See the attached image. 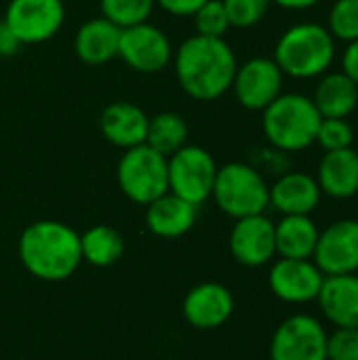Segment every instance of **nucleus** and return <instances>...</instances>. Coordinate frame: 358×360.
Listing matches in <instances>:
<instances>
[{
	"instance_id": "nucleus-21",
	"label": "nucleus",
	"mask_w": 358,
	"mask_h": 360,
	"mask_svg": "<svg viewBox=\"0 0 358 360\" xmlns=\"http://www.w3.org/2000/svg\"><path fill=\"white\" fill-rule=\"evenodd\" d=\"M120 27L110 19L93 17L84 21L74 36V53L87 65H103L118 57Z\"/></svg>"
},
{
	"instance_id": "nucleus-33",
	"label": "nucleus",
	"mask_w": 358,
	"mask_h": 360,
	"mask_svg": "<svg viewBox=\"0 0 358 360\" xmlns=\"http://www.w3.org/2000/svg\"><path fill=\"white\" fill-rule=\"evenodd\" d=\"M205 2L207 0H156V6L173 17H192Z\"/></svg>"
},
{
	"instance_id": "nucleus-16",
	"label": "nucleus",
	"mask_w": 358,
	"mask_h": 360,
	"mask_svg": "<svg viewBox=\"0 0 358 360\" xmlns=\"http://www.w3.org/2000/svg\"><path fill=\"white\" fill-rule=\"evenodd\" d=\"M150 116L133 101H112L99 114L101 135L122 152L146 143Z\"/></svg>"
},
{
	"instance_id": "nucleus-28",
	"label": "nucleus",
	"mask_w": 358,
	"mask_h": 360,
	"mask_svg": "<svg viewBox=\"0 0 358 360\" xmlns=\"http://www.w3.org/2000/svg\"><path fill=\"white\" fill-rule=\"evenodd\" d=\"M194 30L200 36L209 38H224L230 30V21L222 0H207L194 15Z\"/></svg>"
},
{
	"instance_id": "nucleus-6",
	"label": "nucleus",
	"mask_w": 358,
	"mask_h": 360,
	"mask_svg": "<svg viewBox=\"0 0 358 360\" xmlns=\"http://www.w3.org/2000/svg\"><path fill=\"white\" fill-rule=\"evenodd\" d=\"M116 181L120 192L135 205H150L169 192V165L167 156L148 143L122 152L116 165Z\"/></svg>"
},
{
	"instance_id": "nucleus-15",
	"label": "nucleus",
	"mask_w": 358,
	"mask_h": 360,
	"mask_svg": "<svg viewBox=\"0 0 358 360\" xmlns=\"http://www.w3.org/2000/svg\"><path fill=\"white\" fill-rule=\"evenodd\" d=\"M234 312V295L232 291L222 283H200L192 287L181 304L184 319L194 327L203 331L219 329L230 321Z\"/></svg>"
},
{
	"instance_id": "nucleus-32",
	"label": "nucleus",
	"mask_w": 358,
	"mask_h": 360,
	"mask_svg": "<svg viewBox=\"0 0 358 360\" xmlns=\"http://www.w3.org/2000/svg\"><path fill=\"white\" fill-rule=\"evenodd\" d=\"M262 175H264V171H268V173H279V175H283L285 171H287V160H285V152H281V150H276V148H266V150H257V154H255V158H253V162H251Z\"/></svg>"
},
{
	"instance_id": "nucleus-1",
	"label": "nucleus",
	"mask_w": 358,
	"mask_h": 360,
	"mask_svg": "<svg viewBox=\"0 0 358 360\" xmlns=\"http://www.w3.org/2000/svg\"><path fill=\"white\" fill-rule=\"evenodd\" d=\"M179 89L194 101H215L232 89L238 59L226 38L194 34L173 53Z\"/></svg>"
},
{
	"instance_id": "nucleus-5",
	"label": "nucleus",
	"mask_w": 358,
	"mask_h": 360,
	"mask_svg": "<svg viewBox=\"0 0 358 360\" xmlns=\"http://www.w3.org/2000/svg\"><path fill=\"white\" fill-rule=\"evenodd\" d=\"M211 198L232 219L260 215L270 207V186L251 162H226L217 169Z\"/></svg>"
},
{
	"instance_id": "nucleus-27",
	"label": "nucleus",
	"mask_w": 358,
	"mask_h": 360,
	"mask_svg": "<svg viewBox=\"0 0 358 360\" xmlns=\"http://www.w3.org/2000/svg\"><path fill=\"white\" fill-rule=\"evenodd\" d=\"M335 40L352 42L358 38V0H335L329 11L327 25Z\"/></svg>"
},
{
	"instance_id": "nucleus-26",
	"label": "nucleus",
	"mask_w": 358,
	"mask_h": 360,
	"mask_svg": "<svg viewBox=\"0 0 358 360\" xmlns=\"http://www.w3.org/2000/svg\"><path fill=\"white\" fill-rule=\"evenodd\" d=\"M99 6L101 15L122 30L150 21L156 0H99Z\"/></svg>"
},
{
	"instance_id": "nucleus-29",
	"label": "nucleus",
	"mask_w": 358,
	"mask_h": 360,
	"mask_svg": "<svg viewBox=\"0 0 358 360\" xmlns=\"http://www.w3.org/2000/svg\"><path fill=\"white\" fill-rule=\"evenodd\" d=\"M317 143L325 150H344L354 143V129L346 118H321L317 131Z\"/></svg>"
},
{
	"instance_id": "nucleus-10",
	"label": "nucleus",
	"mask_w": 358,
	"mask_h": 360,
	"mask_svg": "<svg viewBox=\"0 0 358 360\" xmlns=\"http://www.w3.org/2000/svg\"><path fill=\"white\" fill-rule=\"evenodd\" d=\"M2 19L21 44H42L59 34L65 4L63 0H11Z\"/></svg>"
},
{
	"instance_id": "nucleus-25",
	"label": "nucleus",
	"mask_w": 358,
	"mask_h": 360,
	"mask_svg": "<svg viewBox=\"0 0 358 360\" xmlns=\"http://www.w3.org/2000/svg\"><path fill=\"white\" fill-rule=\"evenodd\" d=\"M188 135H190V127L181 114L158 112L156 116H150L146 143L169 158L171 154H175L179 148L188 143Z\"/></svg>"
},
{
	"instance_id": "nucleus-18",
	"label": "nucleus",
	"mask_w": 358,
	"mask_h": 360,
	"mask_svg": "<svg viewBox=\"0 0 358 360\" xmlns=\"http://www.w3.org/2000/svg\"><path fill=\"white\" fill-rule=\"evenodd\" d=\"M317 304L335 329H358V274L325 276Z\"/></svg>"
},
{
	"instance_id": "nucleus-9",
	"label": "nucleus",
	"mask_w": 358,
	"mask_h": 360,
	"mask_svg": "<svg viewBox=\"0 0 358 360\" xmlns=\"http://www.w3.org/2000/svg\"><path fill=\"white\" fill-rule=\"evenodd\" d=\"M327 329L310 314L285 319L270 340V360H327Z\"/></svg>"
},
{
	"instance_id": "nucleus-34",
	"label": "nucleus",
	"mask_w": 358,
	"mask_h": 360,
	"mask_svg": "<svg viewBox=\"0 0 358 360\" xmlns=\"http://www.w3.org/2000/svg\"><path fill=\"white\" fill-rule=\"evenodd\" d=\"M342 72L358 84V38L346 42V49L342 53Z\"/></svg>"
},
{
	"instance_id": "nucleus-30",
	"label": "nucleus",
	"mask_w": 358,
	"mask_h": 360,
	"mask_svg": "<svg viewBox=\"0 0 358 360\" xmlns=\"http://www.w3.org/2000/svg\"><path fill=\"white\" fill-rule=\"evenodd\" d=\"M222 2L228 15L230 27H241V30L257 25L266 17L272 4L270 0H222Z\"/></svg>"
},
{
	"instance_id": "nucleus-14",
	"label": "nucleus",
	"mask_w": 358,
	"mask_h": 360,
	"mask_svg": "<svg viewBox=\"0 0 358 360\" xmlns=\"http://www.w3.org/2000/svg\"><path fill=\"white\" fill-rule=\"evenodd\" d=\"M228 247L241 266L262 268L270 264L276 255L274 221L264 213L236 219L228 236Z\"/></svg>"
},
{
	"instance_id": "nucleus-2",
	"label": "nucleus",
	"mask_w": 358,
	"mask_h": 360,
	"mask_svg": "<svg viewBox=\"0 0 358 360\" xmlns=\"http://www.w3.org/2000/svg\"><path fill=\"white\" fill-rule=\"evenodd\" d=\"M23 268L38 281H68L82 264L80 234L63 221L40 219L30 224L17 245Z\"/></svg>"
},
{
	"instance_id": "nucleus-22",
	"label": "nucleus",
	"mask_w": 358,
	"mask_h": 360,
	"mask_svg": "<svg viewBox=\"0 0 358 360\" xmlns=\"http://www.w3.org/2000/svg\"><path fill=\"white\" fill-rule=\"evenodd\" d=\"M321 118H348L358 110V84L342 70L319 76L312 97Z\"/></svg>"
},
{
	"instance_id": "nucleus-17",
	"label": "nucleus",
	"mask_w": 358,
	"mask_h": 360,
	"mask_svg": "<svg viewBox=\"0 0 358 360\" xmlns=\"http://www.w3.org/2000/svg\"><path fill=\"white\" fill-rule=\"evenodd\" d=\"M317 177L304 171H285L270 186V207L281 215H310L321 205Z\"/></svg>"
},
{
	"instance_id": "nucleus-19",
	"label": "nucleus",
	"mask_w": 358,
	"mask_h": 360,
	"mask_svg": "<svg viewBox=\"0 0 358 360\" xmlns=\"http://www.w3.org/2000/svg\"><path fill=\"white\" fill-rule=\"evenodd\" d=\"M198 217V207L167 192L146 205V228L158 238H179L188 234Z\"/></svg>"
},
{
	"instance_id": "nucleus-7",
	"label": "nucleus",
	"mask_w": 358,
	"mask_h": 360,
	"mask_svg": "<svg viewBox=\"0 0 358 360\" xmlns=\"http://www.w3.org/2000/svg\"><path fill=\"white\" fill-rule=\"evenodd\" d=\"M169 165V192L200 207L211 198L217 177V162L213 154L200 146L186 143L167 158Z\"/></svg>"
},
{
	"instance_id": "nucleus-31",
	"label": "nucleus",
	"mask_w": 358,
	"mask_h": 360,
	"mask_svg": "<svg viewBox=\"0 0 358 360\" xmlns=\"http://www.w3.org/2000/svg\"><path fill=\"white\" fill-rule=\"evenodd\" d=\"M327 360H358V329H335L329 333Z\"/></svg>"
},
{
	"instance_id": "nucleus-35",
	"label": "nucleus",
	"mask_w": 358,
	"mask_h": 360,
	"mask_svg": "<svg viewBox=\"0 0 358 360\" xmlns=\"http://www.w3.org/2000/svg\"><path fill=\"white\" fill-rule=\"evenodd\" d=\"M23 44L19 42V38L13 34V30L6 25L4 19H0V57H13L19 53Z\"/></svg>"
},
{
	"instance_id": "nucleus-23",
	"label": "nucleus",
	"mask_w": 358,
	"mask_h": 360,
	"mask_svg": "<svg viewBox=\"0 0 358 360\" xmlns=\"http://www.w3.org/2000/svg\"><path fill=\"white\" fill-rule=\"evenodd\" d=\"M319 226L310 215H283L274 224L276 255L289 259H312L319 240Z\"/></svg>"
},
{
	"instance_id": "nucleus-36",
	"label": "nucleus",
	"mask_w": 358,
	"mask_h": 360,
	"mask_svg": "<svg viewBox=\"0 0 358 360\" xmlns=\"http://www.w3.org/2000/svg\"><path fill=\"white\" fill-rule=\"evenodd\" d=\"M270 2L281 8H287V11H306V8H312L314 4H319L321 0H270Z\"/></svg>"
},
{
	"instance_id": "nucleus-13",
	"label": "nucleus",
	"mask_w": 358,
	"mask_h": 360,
	"mask_svg": "<svg viewBox=\"0 0 358 360\" xmlns=\"http://www.w3.org/2000/svg\"><path fill=\"white\" fill-rule=\"evenodd\" d=\"M323 283L325 274L312 259L279 257V262L272 264L268 274V285L274 297L293 306L317 302Z\"/></svg>"
},
{
	"instance_id": "nucleus-8",
	"label": "nucleus",
	"mask_w": 358,
	"mask_h": 360,
	"mask_svg": "<svg viewBox=\"0 0 358 360\" xmlns=\"http://www.w3.org/2000/svg\"><path fill=\"white\" fill-rule=\"evenodd\" d=\"M173 44L169 36L154 23L143 21L120 30L118 57L139 74H158L173 61Z\"/></svg>"
},
{
	"instance_id": "nucleus-11",
	"label": "nucleus",
	"mask_w": 358,
	"mask_h": 360,
	"mask_svg": "<svg viewBox=\"0 0 358 360\" xmlns=\"http://www.w3.org/2000/svg\"><path fill=\"white\" fill-rule=\"evenodd\" d=\"M283 82L285 74L272 57H251L238 63L230 91L245 110L262 112L283 93Z\"/></svg>"
},
{
	"instance_id": "nucleus-24",
	"label": "nucleus",
	"mask_w": 358,
	"mask_h": 360,
	"mask_svg": "<svg viewBox=\"0 0 358 360\" xmlns=\"http://www.w3.org/2000/svg\"><path fill=\"white\" fill-rule=\"evenodd\" d=\"M80 253L82 262L95 268H110L120 262L124 253V238L112 226H93L80 234Z\"/></svg>"
},
{
	"instance_id": "nucleus-20",
	"label": "nucleus",
	"mask_w": 358,
	"mask_h": 360,
	"mask_svg": "<svg viewBox=\"0 0 358 360\" xmlns=\"http://www.w3.org/2000/svg\"><path fill=\"white\" fill-rule=\"evenodd\" d=\"M317 184L325 196L348 200L358 194V152L354 148L331 150L319 162Z\"/></svg>"
},
{
	"instance_id": "nucleus-3",
	"label": "nucleus",
	"mask_w": 358,
	"mask_h": 360,
	"mask_svg": "<svg viewBox=\"0 0 358 360\" xmlns=\"http://www.w3.org/2000/svg\"><path fill=\"white\" fill-rule=\"evenodd\" d=\"M272 59L285 76L300 80L319 78L329 72L335 59V38L321 23H295L276 40Z\"/></svg>"
},
{
	"instance_id": "nucleus-4",
	"label": "nucleus",
	"mask_w": 358,
	"mask_h": 360,
	"mask_svg": "<svg viewBox=\"0 0 358 360\" xmlns=\"http://www.w3.org/2000/svg\"><path fill=\"white\" fill-rule=\"evenodd\" d=\"M321 114L312 97L304 93H281L262 110V131L268 143L285 154L308 150L317 143Z\"/></svg>"
},
{
	"instance_id": "nucleus-12",
	"label": "nucleus",
	"mask_w": 358,
	"mask_h": 360,
	"mask_svg": "<svg viewBox=\"0 0 358 360\" xmlns=\"http://www.w3.org/2000/svg\"><path fill=\"white\" fill-rule=\"evenodd\" d=\"M312 262L325 276L358 272V219H338L321 230Z\"/></svg>"
}]
</instances>
